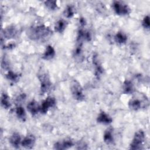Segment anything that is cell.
Returning <instances> with one entry per match:
<instances>
[{"label": "cell", "mask_w": 150, "mask_h": 150, "mask_svg": "<svg viewBox=\"0 0 150 150\" xmlns=\"http://www.w3.org/2000/svg\"><path fill=\"white\" fill-rule=\"evenodd\" d=\"M145 135L144 132L140 129L137 131L134 136L132 142L129 145V148L131 149H140L145 141Z\"/></svg>", "instance_id": "cell-4"}, {"label": "cell", "mask_w": 150, "mask_h": 150, "mask_svg": "<svg viewBox=\"0 0 150 150\" xmlns=\"http://www.w3.org/2000/svg\"><path fill=\"white\" fill-rule=\"evenodd\" d=\"M123 93L125 94H131L134 91V87L132 83L129 80H125L122 85Z\"/></svg>", "instance_id": "cell-17"}, {"label": "cell", "mask_w": 150, "mask_h": 150, "mask_svg": "<svg viewBox=\"0 0 150 150\" xmlns=\"http://www.w3.org/2000/svg\"><path fill=\"white\" fill-rule=\"evenodd\" d=\"M45 5L46 7L50 11H54L58 8L57 2L56 1H46L45 2Z\"/></svg>", "instance_id": "cell-24"}, {"label": "cell", "mask_w": 150, "mask_h": 150, "mask_svg": "<svg viewBox=\"0 0 150 150\" xmlns=\"http://www.w3.org/2000/svg\"><path fill=\"white\" fill-rule=\"evenodd\" d=\"M1 66L4 69H7L9 67V63H8V60H6V59L5 58V57L3 58V59L2 60Z\"/></svg>", "instance_id": "cell-26"}, {"label": "cell", "mask_w": 150, "mask_h": 150, "mask_svg": "<svg viewBox=\"0 0 150 150\" xmlns=\"http://www.w3.org/2000/svg\"><path fill=\"white\" fill-rule=\"evenodd\" d=\"M67 22L63 19H60L59 20H58L54 25V30L56 32H58V33H62L66 29V26H67Z\"/></svg>", "instance_id": "cell-18"}, {"label": "cell", "mask_w": 150, "mask_h": 150, "mask_svg": "<svg viewBox=\"0 0 150 150\" xmlns=\"http://www.w3.org/2000/svg\"><path fill=\"white\" fill-rule=\"evenodd\" d=\"M21 141V136L18 132H13L9 138V143L15 148H18L19 147Z\"/></svg>", "instance_id": "cell-13"}, {"label": "cell", "mask_w": 150, "mask_h": 150, "mask_svg": "<svg viewBox=\"0 0 150 150\" xmlns=\"http://www.w3.org/2000/svg\"><path fill=\"white\" fill-rule=\"evenodd\" d=\"M93 64L94 67L95 76L97 79H99L104 72V69L96 55H94L93 57Z\"/></svg>", "instance_id": "cell-8"}, {"label": "cell", "mask_w": 150, "mask_h": 150, "mask_svg": "<svg viewBox=\"0 0 150 150\" xmlns=\"http://www.w3.org/2000/svg\"><path fill=\"white\" fill-rule=\"evenodd\" d=\"M56 104V99L53 97L49 96L45 100H44L41 105H40V112L42 114H46L49 110V108L53 107Z\"/></svg>", "instance_id": "cell-6"}, {"label": "cell", "mask_w": 150, "mask_h": 150, "mask_svg": "<svg viewBox=\"0 0 150 150\" xmlns=\"http://www.w3.org/2000/svg\"><path fill=\"white\" fill-rule=\"evenodd\" d=\"M128 107L132 110L137 111L142 107V103L139 99L132 98L128 102Z\"/></svg>", "instance_id": "cell-16"}, {"label": "cell", "mask_w": 150, "mask_h": 150, "mask_svg": "<svg viewBox=\"0 0 150 150\" xmlns=\"http://www.w3.org/2000/svg\"><path fill=\"white\" fill-rule=\"evenodd\" d=\"M18 33V29L13 25L6 27L2 31V35L5 39H10L15 38Z\"/></svg>", "instance_id": "cell-7"}, {"label": "cell", "mask_w": 150, "mask_h": 150, "mask_svg": "<svg viewBox=\"0 0 150 150\" xmlns=\"http://www.w3.org/2000/svg\"><path fill=\"white\" fill-rule=\"evenodd\" d=\"M103 140L104 142L110 145L113 143L114 142V137H113V129L111 127L107 128L103 135Z\"/></svg>", "instance_id": "cell-15"}, {"label": "cell", "mask_w": 150, "mask_h": 150, "mask_svg": "<svg viewBox=\"0 0 150 150\" xmlns=\"http://www.w3.org/2000/svg\"><path fill=\"white\" fill-rule=\"evenodd\" d=\"M55 54L56 52L53 46L51 45H47L44 53L42 54V59L46 60H51L54 57Z\"/></svg>", "instance_id": "cell-14"}, {"label": "cell", "mask_w": 150, "mask_h": 150, "mask_svg": "<svg viewBox=\"0 0 150 150\" xmlns=\"http://www.w3.org/2000/svg\"><path fill=\"white\" fill-rule=\"evenodd\" d=\"M112 8L117 15L121 16L128 15L131 12L129 6L121 1H114L112 3Z\"/></svg>", "instance_id": "cell-5"}, {"label": "cell", "mask_w": 150, "mask_h": 150, "mask_svg": "<svg viewBox=\"0 0 150 150\" xmlns=\"http://www.w3.org/2000/svg\"><path fill=\"white\" fill-rule=\"evenodd\" d=\"M97 121L100 124L108 125L112 122V119L109 114L104 111H101L97 117Z\"/></svg>", "instance_id": "cell-11"}, {"label": "cell", "mask_w": 150, "mask_h": 150, "mask_svg": "<svg viewBox=\"0 0 150 150\" xmlns=\"http://www.w3.org/2000/svg\"><path fill=\"white\" fill-rule=\"evenodd\" d=\"M15 113H16L17 117L20 120H21L22 121H25L26 115L25 110L23 107H22L21 105L17 106L15 109Z\"/></svg>", "instance_id": "cell-21"}, {"label": "cell", "mask_w": 150, "mask_h": 150, "mask_svg": "<svg viewBox=\"0 0 150 150\" xmlns=\"http://www.w3.org/2000/svg\"><path fill=\"white\" fill-rule=\"evenodd\" d=\"M52 33L49 27L45 25H36L29 28L27 35L29 39L34 41H40L45 40Z\"/></svg>", "instance_id": "cell-1"}, {"label": "cell", "mask_w": 150, "mask_h": 150, "mask_svg": "<svg viewBox=\"0 0 150 150\" xmlns=\"http://www.w3.org/2000/svg\"><path fill=\"white\" fill-rule=\"evenodd\" d=\"M36 142V138L33 134H28L21 141V145L26 149H32Z\"/></svg>", "instance_id": "cell-9"}, {"label": "cell", "mask_w": 150, "mask_h": 150, "mask_svg": "<svg viewBox=\"0 0 150 150\" xmlns=\"http://www.w3.org/2000/svg\"><path fill=\"white\" fill-rule=\"evenodd\" d=\"M114 40L118 44L122 45L125 43L127 41V36L124 33L122 32H118L115 34L114 36Z\"/></svg>", "instance_id": "cell-20"}, {"label": "cell", "mask_w": 150, "mask_h": 150, "mask_svg": "<svg viewBox=\"0 0 150 150\" xmlns=\"http://www.w3.org/2000/svg\"><path fill=\"white\" fill-rule=\"evenodd\" d=\"M5 77L8 80H9L12 82L16 83L19 80L20 75L18 73H16L12 71V70H9L8 71V73L6 74Z\"/></svg>", "instance_id": "cell-22"}, {"label": "cell", "mask_w": 150, "mask_h": 150, "mask_svg": "<svg viewBox=\"0 0 150 150\" xmlns=\"http://www.w3.org/2000/svg\"><path fill=\"white\" fill-rule=\"evenodd\" d=\"M73 145V142L71 139H65L56 142L54 145V149L58 150L67 149L72 147Z\"/></svg>", "instance_id": "cell-10"}, {"label": "cell", "mask_w": 150, "mask_h": 150, "mask_svg": "<svg viewBox=\"0 0 150 150\" xmlns=\"http://www.w3.org/2000/svg\"><path fill=\"white\" fill-rule=\"evenodd\" d=\"M1 104L4 109H8L11 106L10 97L6 94L2 93L1 97Z\"/></svg>", "instance_id": "cell-19"}, {"label": "cell", "mask_w": 150, "mask_h": 150, "mask_svg": "<svg viewBox=\"0 0 150 150\" xmlns=\"http://www.w3.org/2000/svg\"><path fill=\"white\" fill-rule=\"evenodd\" d=\"M27 109L32 115H36L40 112V105L36 100H32L27 104Z\"/></svg>", "instance_id": "cell-12"}, {"label": "cell", "mask_w": 150, "mask_h": 150, "mask_svg": "<svg viewBox=\"0 0 150 150\" xmlns=\"http://www.w3.org/2000/svg\"><path fill=\"white\" fill-rule=\"evenodd\" d=\"M75 13V9L74 7L72 5H68L64 9L63 14L65 17L67 18H71L73 16Z\"/></svg>", "instance_id": "cell-23"}, {"label": "cell", "mask_w": 150, "mask_h": 150, "mask_svg": "<svg viewBox=\"0 0 150 150\" xmlns=\"http://www.w3.org/2000/svg\"><path fill=\"white\" fill-rule=\"evenodd\" d=\"M70 91L74 100L82 101L85 98V96L83 93V90L80 85V83L76 79L71 80L70 85Z\"/></svg>", "instance_id": "cell-3"}, {"label": "cell", "mask_w": 150, "mask_h": 150, "mask_svg": "<svg viewBox=\"0 0 150 150\" xmlns=\"http://www.w3.org/2000/svg\"><path fill=\"white\" fill-rule=\"evenodd\" d=\"M38 79L40 82V91L42 94L47 93L51 88L52 81L49 74L46 71H40L38 74Z\"/></svg>", "instance_id": "cell-2"}, {"label": "cell", "mask_w": 150, "mask_h": 150, "mask_svg": "<svg viewBox=\"0 0 150 150\" xmlns=\"http://www.w3.org/2000/svg\"><path fill=\"white\" fill-rule=\"evenodd\" d=\"M142 26L146 29H149V26H150V22H149V17L148 15L145 16L142 21Z\"/></svg>", "instance_id": "cell-25"}]
</instances>
